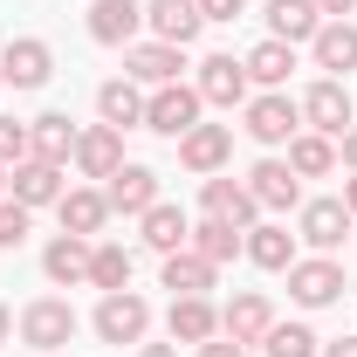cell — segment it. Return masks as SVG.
Masks as SVG:
<instances>
[{
	"instance_id": "6da1fadb",
	"label": "cell",
	"mask_w": 357,
	"mask_h": 357,
	"mask_svg": "<svg viewBox=\"0 0 357 357\" xmlns=\"http://www.w3.org/2000/svg\"><path fill=\"white\" fill-rule=\"evenodd\" d=\"M241 131L255 137V144H268V151H282L289 137L303 131V103H296L289 89H261V96L241 103Z\"/></svg>"
},
{
	"instance_id": "7a4b0ae2",
	"label": "cell",
	"mask_w": 357,
	"mask_h": 357,
	"mask_svg": "<svg viewBox=\"0 0 357 357\" xmlns=\"http://www.w3.org/2000/svg\"><path fill=\"white\" fill-rule=\"evenodd\" d=\"M14 330H21V344L28 351H62V344H76V330H83V316L69 310V296H35L28 310L14 316Z\"/></svg>"
},
{
	"instance_id": "3957f363",
	"label": "cell",
	"mask_w": 357,
	"mask_h": 357,
	"mask_svg": "<svg viewBox=\"0 0 357 357\" xmlns=\"http://www.w3.org/2000/svg\"><path fill=\"white\" fill-rule=\"evenodd\" d=\"M89 330H96L103 344H124V351H137V344L151 337V303H144L137 289H110V296L96 303V316H89Z\"/></svg>"
},
{
	"instance_id": "277c9868",
	"label": "cell",
	"mask_w": 357,
	"mask_h": 357,
	"mask_svg": "<svg viewBox=\"0 0 357 357\" xmlns=\"http://www.w3.org/2000/svg\"><path fill=\"white\" fill-rule=\"evenodd\" d=\"M344 261L337 255H296L289 268V303L296 310H330V303H344Z\"/></svg>"
},
{
	"instance_id": "5b68a950",
	"label": "cell",
	"mask_w": 357,
	"mask_h": 357,
	"mask_svg": "<svg viewBox=\"0 0 357 357\" xmlns=\"http://www.w3.org/2000/svg\"><path fill=\"white\" fill-rule=\"evenodd\" d=\"M199 110H206V103H199V89L192 83H165V89H144V131H158V137H185L192 131V124H199Z\"/></svg>"
},
{
	"instance_id": "8992f818",
	"label": "cell",
	"mask_w": 357,
	"mask_h": 357,
	"mask_svg": "<svg viewBox=\"0 0 357 357\" xmlns=\"http://www.w3.org/2000/svg\"><path fill=\"white\" fill-rule=\"evenodd\" d=\"M192 89H199V103H206V110H241V103L255 96L248 62H241V55H206V62H199V76H192Z\"/></svg>"
},
{
	"instance_id": "52a82bcc",
	"label": "cell",
	"mask_w": 357,
	"mask_h": 357,
	"mask_svg": "<svg viewBox=\"0 0 357 357\" xmlns=\"http://www.w3.org/2000/svg\"><path fill=\"white\" fill-rule=\"evenodd\" d=\"M199 213L206 220H227V227H248L261 220V199L248 192V178H227V172H213V178H199Z\"/></svg>"
},
{
	"instance_id": "ba28073f",
	"label": "cell",
	"mask_w": 357,
	"mask_h": 357,
	"mask_svg": "<svg viewBox=\"0 0 357 357\" xmlns=\"http://www.w3.org/2000/svg\"><path fill=\"white\" fill-rule=\"evenodd\" d=\"M48 76H55V48L42 35H14L0 48V83L7 89H48Z\"/></svg>"
},
{
	"instance_id": "9c48e42d",
	"label": "cell",
	"mask_w": 357,
	"mask_h": 357,
	"mask_svg": "<svg viewBox=\"0 0 357 357\" xmlns=\"http://www.w3.org/2000/svg\"><path fill=\"white\" fill-rule=\"evenodd\" d=\"M83 28L96 48H131L144 35V0H89Z\"/></svg>"
},
{
	"instance_id": "30bf717a",
	"label": "cell",
	"mask_w": 357,
	"mask_h": 357,
	"mask_svg": "<svg viewBox=\"0 0 357 357\" xmlns=\"http://www.w3.org/2000/svg\"><path fill=\"white\" fill-rule=\"evenodd\" d=\"M296 241H310L316 255H337L351 241V206L344 199H303L296 206Z\"/></svg>"
},
{
	"instance_id": "8fae6325",
	"label": "cell",
	"mask_w": 357,
	"mask_h": 357,
	"mask_svg": "<svg viewBox=\"0 0 357 357\" xmlns=\"http://www.w3.org/2000/svg\"><path fill=\"white\" fill-rule=\"evenodd\" d=\"M351 89L337 83V76H316L310 89H303V131H323V137H344L351 131Z\"/></svg>"
},
{
	"instance_id": "7c38bea8",
	"label": "cell",
	"mask_w": 357,
	"mask_h": 357,
	"mask_svg": "<svg viewBox=\"0 0 357 357\" xmlns=\"http://www.w3.org/2000/svg\"><path fill=\"white\" fill-rule=\"evenodd\" d=\"M227 158H234V124H192V131L178 137V165L192 178H213V172H227Z\"/></svg>"
},
{
	"instance_id": "4fadbf2b",
	"label": "cell",
	"mask_w": 357,
	"mask_h": 357,
	"mask_svg": "<svg viewBox=\"0 0 357 357\" xmlns=\"http://www.w3.org/2000/svg\"><path fill=\"white\" fill-rule=\"evenodd\" d=\"M268 330H275V303H268L261 289H234V296L220 303V337H234V344L255 351Z\"/></svg>"
},
{
	"instance_id": "5bb4252c",
	"label": "cell",
	"mask_w": 357,
	"mask_h": 357,
	"mask_svg": "<svg viewBox=\"0 0 357 357\" xmlns=\"http://www.w3.org/2000/svg\"><path fill=\"white\" fill-rule=\"evenodd\" d=\"M69 165H48V158H21V165H7V199H21L28 213L35 206H55L62 192H69Z\"/></svg>"
},
{
	"instance_id": "9a60e30c",
	"label": "cell",
	"mask_w": 357,
	"mask_h": 357,
	"mask_svg": "<svg viewBox=\"0 0 357 357\" xmlns=\"http://www.w3.org/2000/svg\"><path fill=\"white\" fill-rule=\"evenodd\" d=\"M178 69H185V48H172V42H131V48H124V76H131L137 89L185 83Z\"/></svg>"
},
{
	"instance_id": "2e32d148",
	"label": "cell",
	"mask_w": 357,
	"mask_h": 357,
	"mask_svg": "<svg viewBox=\"0 0 357 357\" xmlns=\"http://www.w3.org/2000/svg\"><path fill=\"white\" fill-rule=\"evenodd\" d=\"M144 28H151V42L192 48L199 28H206V14H199V0H144Z\"/></svg>"
},
{
	"instance_id": "e0dca14e",
	"label": "cell",
	"mask_w": 357,
	"mask_h": 357,
	"mask_svg": "<svg viewBox=\"0 0 357 357\" xmlns=\"http://www.w3.org/2000/svg\"><path fill=\"white\" fill-rule=\"evenodd\" d=\"M55 220H62V234L103 241V227H110V199H103V185H69V192L55 199Z\"/></svg>"
},
{
	"instance_id": "ac0fdd59",
	"label": "cell",
	"mask_w": 357,
	"mask_h": 357,
	"mask_svg": "<svg viewBox=\"0 0 357 357\" xmlns=\"http://www.w3.org/2000/svg\"><path fill=\"white\" fill-rule=\"evenodd\" d=\"M248 192L261 199V213H296L303 206V178L289 172V158H261L248 172Z\"/></svg>"
},
{
	"instance_id": "d6986e66",
	"label": "cell",
	"mask_w": 357,
	"mask_h": 357,
	"mask_svg": "<svg viewBox=\"0 0 357 357\" xmlns=\"http://www.w3.org/2000/svg\"><path fill=\"white\" fill-rule=\"evenodd\" d=\"M103 199H110V213H144V206H158V172L124 158L117 172L103 178Z\"/></svg>"
},
{
	"instance_id": "ffe728a7",
	"label": "cell",
	"mask_w": 357,
	"mask_h": 357,
	"mask_svg": "<svg viewBox=\"0 0 357 357\" xmlns=\"http://www.w3.org/2000/svg\"><path fill=\"white\" fill-rule=\"evenodd\" d=\"M83 178H110L117 165H124V131L117 124H89L83 137H76V158H69Z\"/></svg>"
},
{
	"instance_id": "44dd1931",
	"label": "cell",
	"mask_w": 357,
	"mask_h": 357,
	"mask_svg": "<svg viewBox=\"0 0 357 357\" xmlns=\"http://www.w3.org/2000/svg\"><path fill=\"white\" fill-rule=\"evenodd\" d=\"M89 248H96V241H83V234H55L42 248V275L55 289H83L89 282Z\"/></svg>"
},
{
	"instance_id": "7402d4cb",
	"label": "cell",
	"mask_w": 357,
	"mask_h": 357,
	"mask_svg": "<svg viewBox=\"0 0 357 357\" xmlns=\"http://www.w3.org/2000/svg\"><path fill=\"white\" fill-rule=\"evenodd\" d=\"M76 124H69V110H42L35 124H28V158H48V165H69L76 158Z\"/></svg>"
},
{
	"instance_id": "603a6c76",
	"label": "cell",
	"mask_w": 357,
	"mask_h": 357,
	"mask_svg": "<svg viewBox=\"0 0 357 357\" xmlns=\"http://www.w3.org/2000/svg\"><path fill=\"white\" fill-rule=\"evenodd\" d=\"M137 241H144L151 255H178V248L192 241V220L178 213L172 199H158V206H144V213H137Z\"/></svg>"
},
{
	"instance_id": "cb8c5ba5",
	"label": "cell",
	"mask_w": 357,
	"mask_h": 357,
	"mask_svg": "<svg viewBox=\"0 0 357 357\" xmlns=\"http://www.w3.org/2000/svg\"><path fill=\"white\" fill-rule=\"evenodd\" d=\"M165 330H172V344H206V337H220V310L206 303V296H172V310H165Z\"/></svg>"
},
{
	"instance_id": "d4e9b609",
	"label": "cell",
	"mask_w": 357,
	"mask_h": 357,
	"mask_svg": "<svg viewBox=\"0 0 357 357\" xmlns=\"http://www.w3.org/2000/svg\"><path fill=\"white\" fill-rule=\"evenodd\" d=\"M241 255H248L255 268H268V275H289V268H296V234L275 227V220H255L248 241H241Z\"/></svg>"
},
{
	"instance_id": "484cf974",
	"label": "cell",
	"mask_w": 357,
	"mask_h": 357,
	"mask_svg": "<svg viewBox=\"0 0 357 357\" xmlns=\"http://www.w3.org/2000/svg\"><path fill=\"white\" fill-rule=\"evenodd\" d=\"M310 55H316V69H323V76H337V83H344V76L357 69V21H323V28H316V42H310Z\"/></svg>"
},
{
	"instance_id": "4316f807",
	"label": "cell",
	"mask_w": 357,
	"mask_h": 357,
	"mask_svg": "<svg viewBox=\"0 0 357 357\" xmlns=\"http://www.w3.org/2000/svg\"><path fill=\"white\" fill-rule=\"evenodd\" d=\"M96 117L117 124V131H144V89L131 76H110V83L96 89Z\"/></svg>"
},
{
	"instance_id": "83f0119b",
	"label": "cell",
	"mask_w": 357,
	"mask_h": 357,
	"mask_svg": "<svg viewBox=\"0 0 357 357\" xmlns=\"http://www.w3.org/2000/svg\"><path fill=\"white\" fill-rule=\"evenodd\" d=\"M241 62H248V83H255V89H289V76H296V48L275 42V35H268V42H255Z\"/></svg>"
},
{
	"instance_id": "f1b7e54d",
	"label": "cell",
	"mask_w": 357,
	"mask_h": 357,
	"mask_svg": "<svg viewBox=\"0 0 357 357\" xmlns=\"http://www.w3.org/2000/svg\"><path fill=\"white\" fill-rule=\"evenodd\" d=\"M316 28H323V14H316V0H268V35L289 48L316 42Z\"/></svg>"
},
{
	"instance_id": "f546056e",
	"label": "cell",
	"mask_w": 357,
	"mask_h": 357,
	"mask_svg": "<svg viewBox=\"0 0 357 357\" xmlns=\"http://www.w3.org/2000/svg\"><path fill=\"white\" fill-rule=\"evenodd\" d=\"M158 282H165L172 296H206V289L220 282V268L206 261V255H192V248H178V255H165V268H158Z\"/></svg>"
},
{
	"instance_id": "4dcf8cb0",
	"label": "cell",
	"mask_w": 357,
	"mask_h": 357,
	"mask_svg": "<svg viewBox=\"0 0 357 357\" xmlns=\"http://www.w3.org/2000/svg\"><path fill=\"white\" fill-rule=\"evenodd\" d=\"M289 172H296V178H330V172H337V137L296 131V137H289Z\"/></svg>"
},
{
	"instance_id": "1f68e13d",
	"label": "cell",
	"mask_w": 357,
	"mask_h": 357,
	"mask_svg": "<svg viewBox=\"0 0 357 357\" xmlns=\"http://www.w3.org/2000/svg\"><path fill=\"white\" fill-rule=\"evenodd\" d=\"M131 268H137V255L124 248V241H96L89 248V289H131Z\"/></svg>"
},
{
	"instance_id": "d6a6232c",
	"label": "cell",
	"mask_w": 357,
	"mask_h": 357,
	"mask_svg": "<svg viewBox=\"0 0 357 357\" xmlns=\"http://www.w3.org/2000/svg\"><path fill=\"white\" fill-rule=\"evenodd\" d=\"M241 241H248L241 227H227V220H199V227H192V241H185V248H192V255H206L213 268H227L234 255H241Z\"/></svg>"
},
{
	"instance_id": "836d02e7",
	"label": "cell",
	"mask_w": 357,
	"mask_h": 357,
	"mask_svg": "<svg viewBox=\"0 0 357 357\" xmlns=\"http://www.w3.org/2000/svg\"><path fill=\"white\" fill-rule=\"evenodd\" d=\"M261 351L268 357H316V351H323V337H316L310 323H275V330L261 337Z\"/></svg>"
},
{
	"instance_id": "e575fe53",
	"label": "cell",
	"mask_w": 357,
	"mask_h": 357,
	"mask_svg": "<svg viewBox=\"0 0 357 357\" xmlns=\"http://www.w3.org/2000/svg\"><path fill=\"white\" fill-rule=\"evenodd\" d=\"M28 227H35V213H28L21 199H0V255H14V248L28 241Z\"/></svg>"
},
{
	"instance_id": "d590c367",
	"label": "cell",
	"mask_w": 357,
	"mask_h": 357,
	"mask_svg": "<svg viewBox=\"0 0 357 357\" xmlns=\"http://www.w3.org/2000/svg\"><path fill=\"white\" fill-rule=\"evenodd\" d=\"M21 158H28V124L0 117V165H21Z\"/></svg>"
},
{
	"instance_id": "8d00e7d4",
	"label": "cell",
	"mask_w": 357,
	"mask_h": 357,
	"mask_svg": "<svg viewBox=\"0 0 357 357\" xmlns=\"http://www.w3.org/2000/svg\"><path fill=\"white\" fill-rule=\"evenodd\" d=\"M199 14H206V21H241L248 0H199Z\"/></svg>"
},
{
	"instance_id": "74e56055",
	"label": "cell",
	"mask_w": 357,
	"mask_h": 357,
	"mask_svg": "<svg viewBox=\"0 0 357 357\" xmlns=\"http://www.w3.org/2000/svg\"><path fill=\"white\" fill-rule=\"evenodd\" d=\"M199 357H248V344H234V337H206Z\"/></svg>"
},
{
	"instance_id": "f35d334b",
	"label": "cell",
	"mask_w": 357,
	"mask_h": 357,
	"mask_svg": "<svg viewBox=\"0 0 357 357\" xmlns=\"http://www.w3.org/2000/svg\"><path fill=\"white\" fill-rule=\"evenodd\" d=\"M316 14H323V21H351L357 0H316Z\"/></svg>"
},
{
	"instance_id": "ab89813d",
	"label": "cell",
	"mask_w": 357,
	"mask_h": 357,
	"mask_svg": "<svg viewBox=\"0 0 357 357\" xmlns=\"http://www.w3.org/2000/svg\"><path fill=\"white\" fill-rule=\"evenodd\" d=\"M337 165H351V172H357V124L337 137Z\"/></svg>"
},
{
	"instance_id": "60d3db41",
	"label": "cell",
	"mask_w": 357,
	"mask_h": 357,
	"mask_svg": "<svg viewBox=\"0 0 357 357\" xmlns=\"http://www.w3.org/2000/svg\"><path fill=\"white\" fill-rule=\"evenodd\" d=\"M316 357H357V337H337V344H323Z\"/></svg>"
},
{
	"instance_id": "b9f144b4",
	"label": "cell",
	"mask_w": 357,
	"mask_h": 357,
	"mask_svg": "<svg viewBox=\"0 0 357 357\" xmlns=\"http://www.w3.org/2000/svg\"><path fill=\"white\" fill-rule=\"evenodd\" d=\"M337 199H344V206H351V220H357V172L344 178V192H337Z\"/></svg>"
},
{
	"instance_id": "7bdbcfd3",
	"label": "cell",
	"mask_w": 357,
	"mask_h": 357,
	"mask_svg": "<svg viewBox=\"0 0 357 357\" xmlns=\"http://www.w3.org/2000/svg\"><path fill=\"white\" fill-rule=\"evenodd\" d=\"M137 357H178V344H137Z\"/></svg>"
},
{
	"instance_id": "ee69618b",
	"label": "cell",
	"mask_w": 357,
	"mask_h": 357,
	"mask_svg": "<svg viewBox=\"0 0 357 357\" xmlns=\"http://www.w3.org/2000/svg\"><path fill=\"white\" fill-rule=\"evenodd\" d=\"M7 337H14V310L0 303V351H7Z\"/></svg>"
},
{
	"instance_id": "f6af8a7d",
	"label": "cell",
	"mask_w": 357,
	"mask_h": 357,
	"mask_svg": "<svg viewBox=\"0 0 357 357\" xmlns=\"http://www.w3.org/2000/svg\"><path fill=\"white\" fill-rule=\"evenodd\" d=\"M0 199H7V165H0Z\"/></svg>"
},
{
	"instance_id": "bcb514c9",
	"label": "cell",
	"mask_w": 357,
	"mask_h": 357,
	"mask_svg": "<svg viewBox=\"0 0 357 357\" xmlns=\"http://www.w3.org/2000/svg\"><path fill=\"white\" fill-rule=\"evenodd\" d=\"M0 89H7V83H0Z\"/></svg>"
}]
</instances>
